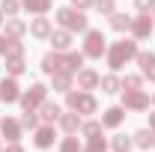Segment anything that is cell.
<instances>
[{
	"instance_id": "6da1fadb",
	"label": "cell",
	"mask_w": 155,
	"mask_h": 152,
	"mask_svg": "<svg viewBox=\"0 0 155 152\" xmlns=\"http://www.w3.org/2000/svg\"><path fill=\"white\" fill-rule=\"evenodd\" d=\"M137 57V42H131V39H122V42H114V48L107 51V66L114 69V72H119L128 60Z\"/></svg>"
},
{
	"instance_id": "7a4b0ae2",
	"label": "cell",
	"mask_w": 155,
	"mask_h": 152,
	"mask_svg": "<svg viewBox=\"0 0 155 152\" xmlns=\"http://www.w3.org/2000/svg\"><path fill=\"white\" fill-rule=\"evenodd\" d=\"M57 21L72 33V30H78V33H84L87 30V15L81 12V9H75V6H63V9H57Z\"/></svg>"
},
{
	"instance_id": "3957f363",
	"label": "cell",
	"mask_w": 155,
	"mask_h": 152,
	"mask_svg": "<svg viewBox=\"0 0 155 152\" xmlns=\"http://www.w3.org/2000/svg\"><path fill=\"white\" fill-rule=\"evenodd\" d=\"M66 104H69V111H78V114H96V98L93 93H87V90H78V93H66Z\"/></svg>"
},
{
	"instance_id": "277c9868",
	"label": "cell",
	"mask_w": 155,
	"mask_h": 152,
	"mask_svg": "<svg viewBox=\"0 0 155 152\" xmlns=\"http://www.w3.org/2000/svg\"><path fill=\"white\" fill-rule=\"evenodd\" d=\"M45 95H48V87H45V84H33L27 93H21L18 101H21L24 111H39V104L45 101Z\"/></svg>"
},
{
	"instance_id": "5b68a950",
	"label": "cell",
	"mask_w": 155,
	"mask_h": 152,
	"mask_svg": "<svg viewBox=\"0 0 155 152\" xmlns=\"http://www.w3.org/2000/svg\"><path fill=\"white\" fill-rule=\"evenodd\" d=\"M101 54H104V36H101V30H87V39H84V57L98 60Z\"/></svg>"
},
{
	"instance_id": "8992f818",
	"label": "cell",
	"mask_w": 155,
	"mask_h": 152,
	"mask_svg": "<svg viewBox=\"0 0 155 152\" xmlns=\"http://www.w3.org/2000/svg\"><path fill=\"white\" fill-rule=\"evenodd\" d=\"M122 107H128V111H146L149 107V95L143 90H122Z\"/></svg>"
},
{
	"instance_id": "52a82bcc",
	"label": "cell",
	"mask_w": 155,
	"mask_h": 152,
	"mask_svg": "<svg viewBox=\"0 0 155 152\" xmlns=\"http://www.w3.org/2000/svg\"><path fill=\"white\" fill-rule=\"evenodd\" d=\"M42 72H45V75L69 72V63H66V57H63L60 51H54V54H45V57H42ZM69 75H72V72H69Z\"/></svg>"
},
{
	"instance_id": "ba28073f",
	"label": "cell",
	"mask_w": 155,
	"mask_h": 152,
	"mask_svg": "<svg viewBox=\"0 0 155 152\" xmlns=\"http://www.w3.org/2000/svg\"><path fill=\"white\" fill-rule=\"evenodd\" d=\"M21 98V87H18V81L9 75V78H3L0 81V101H6V104H12V101H18Z\"/></svg>"
},
{
	"instance_id": "9c48e42d",
	"label": "cell",
	"mask_w": 155,
	"mask_h": 152,
	"mask_svg": "<svg viewBox=\"0 0 155 152\" xmlns=\"http://www.w3.org/2000/svg\"><path fill=\"white\" fill-rule=\"evenodd\" d=\"M152 18H149V12H140V18L131 21V33H134V39H149L152 36Z\"/></svg>"
},
{
	"instance_id": "30bf717a",
	"label": "cell",
	"mask_w": 155,
	"mask_h": 152,
	"mask_svg": "<svg viewBox=\"0 0 155 152\" xmlns=\"http://www.w3.org/2000/svg\"><path fill=\"white\" fill-rule=\"evenodd\" d=\"M0 131H3V137H6L9 143H18L21 140V122L6 116V119H0Z\"/></svg>"
},
{
	"instance_id": "8fae6325",
	"label": "cell",
	"mask_w": 155,
	"mask_h": 152,
	"mask_svg": "<svg viewBox=\"0 0 155 152\" xmlns=\"http://www.w3.org/2000/svg\"><path fill=\"white\" fill-rule=\"evenodd\" d=\"M54 137H57V134H54V125L45 122V125H39V128H36V137H33V140H36L39 149H48V146H54Z\"/></svg>"
},
{
	"instance_id": "7c38bea8",
	"label": "cell",
	"mask_w": 155,
	"mask_h": 152,
	"mask_svg": "<svg viewBox=\"0 0 155 152\" xmlns=\"http://www.w3.org/2000/svg\"><path fill=\"white\" fill-rule=\"evenodd\" d=\"M51 45H54V51H69L72 48V33L63 27V30H51Z\"/></svg>"
},
{
	"instance_id": "4fadbf2b",
	"label": "cell",
	"mask_w": 155,
	"mask_h": 152,
	"mask_svg": "<svg viewBox=\"0 0 155 152\" xmlns=\"http://www.w3.org/2000/svg\"><path fill=\"white\" fill-rule=\"evenodd\" d=\"M98 81H101V78H98L93 69H81V72H78V90H87V93H90V90L98 87Z\"/></svg>"
},
{
	"instance_id": "5bb4252c",
	"label": "cell",
	"mask_w": 155,
	"mask_h": 152,
	"mask_svg": "<svg viewBox=\"0 0 155 152\" xmlns=\"http://www.w3.org/2000/svg\"><path fill=\"white\" fill-rule=\"evenodd\" d=\"M122 119H125V107H119V104H116V107H107V111H104V116H101V125L116 128Z\"/></svg>"
},
{
	"instance_id": "9a60e30c",
	"label": "cell",
	"mask_w": 155,
	"mask_h": 152,
	"mask_svg": "<svg viewBox=\"0 0 155 152\" xmlns=\"http://www.w3.org/2000/svg\"><path fill=\"white\" fill-rule=\"evenodd\" d=\"M137 63H140L143 75L149 78V81H155V54H149V51H137Z\"/></svg>"
},
{
	"instance_id": "2e32d148",
	"label": "cell",
	"mask_w": 155,
	"mask_h": 152,
	"mask_svg": "<svg viewBox=\"0 0 155 152\" xmlns=\"http://www.w3.org/2000/svg\"><path fill=\"white\" fill-rule=\"evenodd\" d=\"M60 114H63V111H60V104L48 101V98H45V101L39 104V116H42L45 122H57V119H60Z\"/></svg>"
},
{
	"instance_id": "e0dca14e",
	"label": "cell",
	"mask_w": 155,
	"mask_h": 152,
	"mask_svg": "<svg viewBox=\"0 0 155 152\" xmlns=\"http://www.w3.org/2000/svg\"><path fill=\"white\" fill-rule=\"evenodd\" d=\"M60 125H63V131L75 134L84 122H81V114H78V111H72V114H60Z\"/></svg>"
},
{
	"instance_id": "ac0fdd59",
	"label": "cell",
	"mask_w": 155,
	"mask_h": 152,
	"mask_svg": "<svg viewBox=\"0 0 155 152\" xmlns=\"http://www.w3.org/2000/svg\"><path fill=\"white\" fill-rule=\"evenodd\" d=\"M27 33V24L21 18H6V39H21Z\"/></svg>"
},
{
	"instance_id": "d6986e66",
	"label": "cell",
	"mask_w": 155,
	"mask_h": 152,
	"mask_svg": "<svg viewBox=\"0 0 155 152\" xmlns=\"http://www.w3.org/2000/svg\"><path fill=\"white\" fill-rule=\"evenodd\" d=\"M51 87H54L57 93H69V90H72V75H69V72H57V75H51Z\"/></svg>"
},
{
	"instance_id": "ffe728a7",
	"label": "cell",
	"mask_w": 155,
	"mask_h": 152,
	"mask_svg": "<svg viewBox=\"0 0 155 152\" xmlns=\"http://www.w3.org/2000/svg\"><path fill=\"white\" fill-rule=\"evenodd\" d=\"M30 33H33L36 39H48V36H51V21H48V18H33Z\"/></svg>"
},
{
	"instance_id": "44dd1931",
	"label": "cell",
	"mask_w": 155,
	"mask_h": 152,
	"mask_svg": "<svg viewBox=\"0 0 155 152\" xmlns=\"http://www.w3.org/2000/svg\"><path fill=\"white\" fill-rule=\"evenodd\" d=\"M21 6L27 12H33V15H45L51 9V0H21Z\"/></svg>"
},
{
	"instance_id": "7402d4cb",
	"label": "cell",
	"mask_w": 155,
	"mask_h": 152,
	"mask_svg": "<svg viewBox=\"0 0 155 152\" xmlns=\"http://www.w3.org/2000/svg\"><path fill=\"white\" fill-rule=\"evenodd\" d=\"M98 84H101V93H107V95H114V93H119V90H122V81H119L116 75H104Z\"/></svg>"
},
{
	"instance_id": "603a6c76",
	"label": "cell",
	"mask_w": 155,
	"mask_h": 152,
	"mask_svg": "<svg viewBox=\"0 0 155 152\" xmlns=\"http://www.w3.org/2000/svg\"><path fill=\"white\" fill-rule=\"evenodd\" d=\"M131 15H122V12H114L110 15V27H114L116 33H122V30H131Z\"/></svg>"
},
{
	"instance_id": "cb8c5ba5",
	"label": "cell",
	"mask_w": 155,
	"mask_h": 152,
	"mask_svg": "<svg viewBox=\"0 0 155 152\" xmlns=\"http://www.w3.org/2000/svg\"><path fill=\"white\" fill-rule=\"evenodd\" d=\"M134 143L140 146V149H149V146H155V134H152V128H140V131L134 134Z\"/></svg>"
},
{
	"instance_id": "d4e9b609",
	"label": "cell",
	"mask_w": 155,
	"mask_h": 152,
	"mask_svg": "<svg viewBox=\"0 0 155 152\" xmlns=\"http://www.w3.org/2000/svg\"><path fill=\"white\" fill-rule=\"evenodd\" d=\"M27 69V63H24V57H6V72L12 78H18L21 72Z\"/></svg>"
},
{
	"instance_id": "484cf974",
	"label": "cell",
	"mask_w": 155,
	"mask_h": 152,
	"mask_svg": "<svg viewBox=\"0 0 155 152\" xmlns=\"http://www.w3.org/2000/svg\"><path fill=\"white\" fill-rule=\"evenodd\" d=\"M66 63H69V72H81V66H84V51L66 54Z\"/></svg>"
},
{
	"instance_id": "4316f807",
	"label": "cell",
	"mask_w": 155,
	"mask_h": 152,
	"mask_svg": "<svg viewBox=\"0 0 155 152\" xmlns=\"http://www.w3.org/2000/svg\"><path fill=\"white\" fill-rule=\"evenodd\" d=\"M21 128H30V131H36V128H39L36 111H24V116H21Z\"/></svg>"
},
{
	"instance_id": "83f0119b",
	"label": "cell",
	"mask_w": 155,
	"mask_h": 152,
	"mask_svg": "<svg viewBox=\"0 0 155 152\" xmlns=\"http://www.w3.org/2000/svg\"><path fill=\"white\" fill-rule=\"evenodd\" d=\"M131 143H134L131 137H125V134H116V137H114V152H128V149H131Z\"/></svg>"
},
{
	"instance_id": "f1b7e54d",
	"label": "cell",
	"mask_w": 155,
	"mask_h": 152,
	"mask_svg": "<svg viewBox=\"0 0 155 152\" xmlns=\"http://www.w3.org/2000/svg\"><path fill=\"white\" fill-rule=\"evenodd\" d=\"M81 131H84V137H98V134H101V122L90 119V122H84V125H81Z\"/></svg>"
},
{
	"instance_id": "f546056e",
	"label": "cell",
	"mask_w": 155,
	"mask_h": 152,
	"mask_svg": "<svg viewBox=\"0 0 155 152\" xmlns=\"http://www.w3.org/2000/svg\"><path fill=\"white\" fill-rule=\"evenodd\" d=\"M18 9H21L18 0H3V6H0V12H3L6 18H15V15H18Z\"/></svg>"
},
{
	"instance_id": "4dcf8cb0",
	"label": "cell",
	"mask_w": 155,
	"mask_h": 152,
	"mask_svg": "<svg viewBox=\"0 0 155 152\" xmlns=\"http://www.w3.org/2000/svg\"><path fill=\"white\" fill-rule=\"evenodd\" d=\"M107 146H104V140H101V134L98 137H90V143L84 146V152H104Z\"/></svg>"
},
{
	"instance_id": "1f68e13d",
	"label": "cell",
	"mask_w": 155,
	"mask_h": 152,
	"mask_svg": "<svg viewBox=\"0 0 155 152\" xmlns=\"http://www.w3.org/2000/svg\"><path fill=\"white\" fill-rule=\"evenodd\" d=\"M60 152H84V149H81L78 137H66V140L60 143Z\"/></svg>"
},
{
	"instance_id": "d6a6232c",
	"label": "cell",
	"mask_w": 155,
	"mask_h": 152,
	"mask_svg": "<svg viewBox=\"0 0 155 152\" xmlns=\"http://www.w3.org/2000/svg\"><path fill=\"white\" fill-rule=\"evenodd\" d=\"M6 57H24V42L12 39V42H9V51H6Z\"/></svg>"
},
{
	"instance_id": "836d02e7",
	"label": "cell",
	"mask_w": 155,
	"mask_h": 152,
	"mask_svg": "<svg viewBox=\"0 0 155 152\" xmlns=\"http://www.w3.org/2000/svg\"><path fill=\"white\" fill-rule=\"evenodd\" d=\"M93 6H96L101 15H114V0H96Z\"/></svg>"
},
{
	"instance_id": "e575fe53",
	"label": "cell",
	"mask_w": 155,
	"mask_h": 152,
	"mask_svg": "<svg viewBox=\"0 0 155 152\" xmlns=\"http://www.w3.org/2000/svg\"><path fill=\"white\" fill-rule=\"evenodd\" d=\"M140 84H143V81H140L137 75H125V81H122V90H140Z\"/></svg>"
},
{
	"instance_id": "d590c367",
	"label": "cell",
	"mask_w": 155,
	"mask_h": 152,
	"mask_svg": "<svg viewBox=\"0 0 155 152\" xmlns=\"http://www.w3.org/2000/svg\"><path fill=\"white\" fill-rule=\"evenodd\" d=\"M134 6H137V9H140V12H152L155 0H134Z\"/></svg>"
},
{
	"instance_id": "8d00e7d4",
	"label": "cell",
	"mask_w": 155,
	"mask_h": 152,
	"mask_svg": "<svg viewBox=\"0 0 155 152\" xmlns=\"http://www.w3.org/2000/svg\"><path fill=\"white\" fill-rule=\"evenodd\" d=\"M93 3H96V0H72V6H75V9H81V12H84V9H90Z\"/></svg>"
},
{
	"instance_id": "74e56055",
	"label": "cell",
	"mask_w": 155,
	"mask_h": 152,
	"mask_svg": "<svg viewBox=\"0 0 155 152\" xmlns=\"http://www.w3.org/2000/svg\"><path fill=\"white\" fill-rule=\"evenodd\" d=\"M9 42H12V39L0 36V54H3V57H6V51H9Z\"/></svg>"
},
{
	"instance_id": "f35d334b",
	"label": "cell",
	"mask_w": 155,
	"mask_h": 152,
	"mask_svg": "<svg viewBox=\"0 0 155 152\" xmlns=\"http://www.w3.org/2000/svg\"><path fill=\"white\" fill-rule=\"evenodd\" d=\"M6 152H24V149H21L18 143H12V146H9V149H6Z\"/></svg>"
},
{
	"instance_id": "ab89813d",
	"label": "cell",
	"mask_w": 155,
	"mask_h": 152,
	"mask_svg": "<svg viewBox=\"0 0 155 152\" xmlns=\"http://www.w3.org/2000/svg\"><path fill=\"white\" fill-rule=\"evenodd\" d=\"M149 128H152V134H155V114H149Z\"/></svg>"
},
{
	"instance_id": "60d3db41",
	"label": "cell",
	"mask_w": 155,
	"mask_h": 152,
	"mask_svg": "<svg viewBox=\"0 0 155 152\" xmlns=\"http://www.w3.org/2000/svg\"><path fill=\"white\" fill-rule=\"evenodd\" d=\"M0 24H3V12H0Z\"/></svg>"
},
{
	"instance_id": "b9f144b4",
	"label": "cell",
	"mask_w": 155,
	"mask_h": 152,
	"mask_svg": "<svg viewBox=\"0 0 155 152\" xmlns=\"http://www.w3.org/2000/svg\"><path fill=\"white\" fill-rule=\"evenodd\" d=\"M152 18H155V6H152Z\"/></svg>"
},
{
	"instance_id": "7bdbcfd3",
	"label": "cell",
	"mask_w": 155,
	"mask_h": 152,
	"mask_svg": "<svg viewBox=\"0 0 155 152\" xmlns=\"http://www.w3.org/2000/svg\"><path fill=\"white\" fill-rule=\"evenodd\" d=\"M152 101H155V95H152Z\"/></svg>"
}]
</instances>
